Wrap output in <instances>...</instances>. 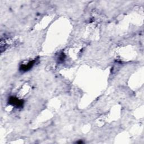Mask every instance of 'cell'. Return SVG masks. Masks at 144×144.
<instances>
[{"label": "cell", "instance_id": "obj_1", "mask_svg": "<svg viewBox=\"0 0 144 144\" xmlns=\"http://www.w3.org/2000/svg\"><path fill=\"white\" fill-rule=\"evenodd\" d=\"M10 104L16 106L17 107H20V106H21L23 104V102L22 100H19L15 98H11L10 99Z\"/></svg>", "mask_w": 144, "mask_h": 144}, {"label": "cell", "instance_id": "obj_2", "mask_svg": "<svg viewBox=\"0 0 144 144\" xmlns=\"http://www.w3.org/2000/svg\"><path fill=\"white\" fill-rule=\"evenodd\" d=\"M34 64V61H30L28 64H25V65H23V66H21L20 69H22V70H23V71L28 70L33 67V65Z\"/></svg>", "mask_w": 144, "mask_h": 144}]
</instances>
